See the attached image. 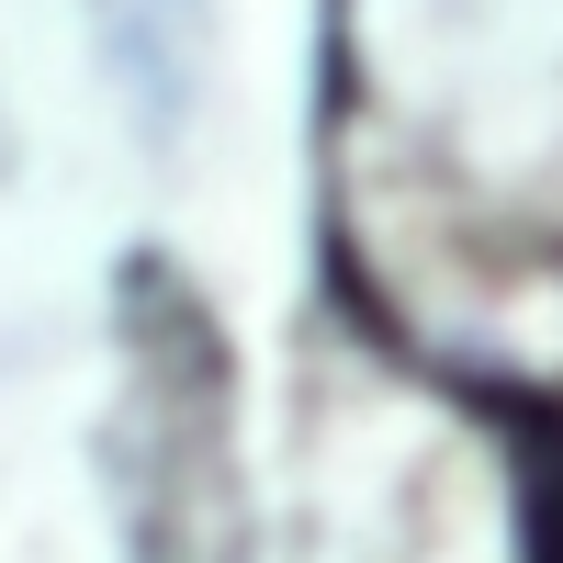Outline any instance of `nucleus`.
<instances>
[{
  "instance_id": "nucleus-1",
  "label": "nucleus",
  "mask_w": 563,
  "mask_h": 563,
  "mask_svg": "<svg viewBox=\"0 0 563 563\" xmlns=\"http://www.w3.org/2000/svg\"><path fill=\"white\" fill-rule=\"evenodd\" d=\"M507 485H519V563H563V417L552 406H507Z\"/></svg>"
}]
</instances>
